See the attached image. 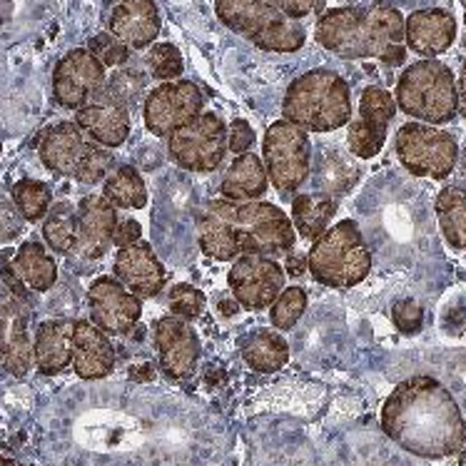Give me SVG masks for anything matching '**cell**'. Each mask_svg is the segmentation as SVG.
<instances>
[{
    "instance_id": "obj_1",
    "label": "cell",
    "mask_w": 466,
    "mask_h": 466,
    "mask_svg": "<svg viewBox=\"0 0 466 466\" xmlns=\"http://www.w3.org/2000/svg\"><path fill=\"white\" fill-rule=\"evenodd\" d=\"M381 429L404 451L421 459L454 457L466 441V424L451 391L419 374L394 387L381 407Z\"/></svg>"
},
{
    "instance_id": "obj_2",
    "label": "cell",
    "mask_w": 466,
    "mask_h": 466,
    "mask_svg": "<svg viewBox=\"0 0 466 466\" xmlns=\"http://www.w3.org/2000/svg\"><path fill=\"white\" fill-rule=\"evenodd\" d=\"M198 242L208 258L232 262L242 255L277 258L295 249L297 232L272 202L212 200L198 215Z\"/></svg>"
},
{
    "instance_id": "obj_3",
    "label": "cell",
    "mask_w": 466,
    "mask_h": 466,
    "mask_svg": "<svg viewBox=\"0 0 466 466\" xmlns=\"http://www.w3.org/2000/svg\"><path fill=\"white\" fill-rule=\"evenodd\" d=\"M314 40L344 60L380 57L387 66H401L407 57L404 15L384 0L327 10L314 25Z\"/></svg>"
},
{
    "instance_id": "obj_4",
    "label": "cell",
    "mask_w": 466,
    "mask_h": 466,
    "mask_svg": "<svg viewBox=\"0 0 466 466\" xmlns=\"http://www.w3.org/2000/svg\"><path fill=\"white\" fill-rule=\"evenodd\" d=\"M282 115L307 133H332L352 120V93L339 73L307 70L287 87Z\"/></svg>"
},
{
    "instance_id": "obj_5",
    "label": "cell",
    "mask_w": 466,
    "mask_h": 466,
    "mask_svg": "<svg viewBox=\"0 0 466 466\" xmlns=\"http://www.w3.org/2000/svg\"><path fill=\"white\" fill-rule=\"evenodd\" d=\"M397 110L417 123L447 125L459 113L457 77L437 57H424L404 67L394 90Z\"/></svg>"
},
{
    "instance_id": "obj_6",
    "label": "cell",
    "mask_w": 466,
    "mask_h": 466,
    "mask_svg": "<svg viewBox=\"0 0 466 466\" xmlns=\"http://www.w3.org/2000/svg\"><path fill=\"white\" fill-rule=\"evenodd\" d=\"M307 272L324 287H357L371 272V252L354 219L327 228L307 252Z\"/></svg>"
},
{
    "instance_id": "obj_7",
    "label": "cell",
    "mask_w": 466,
    "mask_h": 466,
    "mask_svg": "<svg viewBox=\"0 0 466 466\" xmlns=\"http://www.w3.org/2000/svg\"><path fill=\"white\" fill-rule=\"evenodd\" d=\"M219 23L265 53H297L307 43L299 20L287 18L269 0H215Z\"/></svg>"
},
{
    "instance_id": "obj_8",
    "label": "cell",
    "mask_w": 466,
    "mask_h": 466,
    "mask_svg": "<svg viewBox=\"0 0 466 466\" xmlns=\"http://www.w3.org/2000/svg\"><path fill=\"white\" fill-rule=\"evenodd\" d=\"M394 150L404 170L411 172L414 177L431 180H447L457 170L461 157L457 137L427 123L401 125L394 140Z\"/></svg>"
},
{
    "instance_id": "obj_9",
    "label": "cell",
    "mask_w": 466,
    "mask_h": 466,
    "mask_svg": "<svg viewBox=\"0 0 466 466\" xmlns=\"http://www.w3.org/2000/svg\"><path fill=\"white\" fill-rule=\"evenodd\" d=\"M262 162L277 192L289 195L299 190L309 177L312 165V143L307 130L289 120L269 125L262 140Z\"/></svg>"
},
{
    "instance_id": "obj_10",
    "label": "cell",
    "mask_w": 466,
    "mask_h": 466,
    "mask_svg": "<svg viewBox=\"0 0 466 466\" xmlns=\"http://www.w3.org/2000/svg\"><path fill=\"white\" fill-rule=\"evenodd\" d=\"M172 162L187 172H215L228 157V125L218 113H200L167 135Z\"/></svg>"
},
{
    "instance_id": "obj_11",
    "label": "cell",
    "mask_w": 466,
    "mask_h": 466,
    "mask_svg": "<svg viewBox=\"0 0 466 466\" xmlns=\"http://www.w3.org/2000/svg\"><path fill=\"white\" fill-rule=\"evenodd\" d=\"M205 107V96L200 86L192 80H170L153 87V93L145 96V127L157 137H167L180 125L190 123Z\"/></svg>"
},
{
    "instance_id": "obj_12",
    "label": "cell",
    "mask_w": 466,
    "mask_h": 466,
    "mask_svg": "<svg viewBox=\"0 0 466 466\" xmlns=\"http://www.w3.org/2000/svg\"><path fill=\"white\" fill-rule=\"evenodd\" d=\"M107 80L105 66L87 48H76L57 60L53 70V97L60 107L80 110L100 97Z\"/></svg>"
},
{
    "instance_id": "obj_13",
    "label": "cell",
    "mask_w": 466,
    "mask_h": 466,
    "mask_svg": "<svg viewBox=\"0 0 466 466\" xmlns=\"http://www.w3.org/2000/svg\"><path fill=\"white\" fill-rule=\"evenodd\" d=\"M285 275L282 265H277L272 258L242 255L229 269L228 285L238 305L258 312V309L272 307L279 292L285 289Z\"/></svg>"
},
{
    "instance_id": "obj_14",
    "label": "cell",
    "mask_w": 466,
    "mask_h": 466,
    "mask_svg": "<svg viewBox=\"0 0 466 466\" xmlns=\"http://www.w3.org/2000/svg\"><path fill=\"white\" fill-rule=\"evenodd\" d=\"M90 322L97 324L107 337H123L143 317V302L117 277H97L87 289Z\"/></svg>"
},
{
    "instance_id": "obj_15",
    "label": "cell",
    "mask_w": 466,
    "mask_h": 466,
    "mask_svg": "<svg viewBox=\"0 0 466 466\" xmlns=\"http://www.w3.org/2000/svg\"><path fill=\"white\" fill-rule=\"evenodd\" d=\"M397 115V103L394 96L387 93L384 87H367L360 97V113L350 123L347 143L352 155L360 160H371L381 153L387 143V130Z\"/></svg>"
},
{
    "instance_id": "obj_16",
    "label": "cell",
    "mask_w": 466,
    "mask_h": 466,
    "mask_svg": "<svg viewBox=\"0 0 466 466\" xmlns=\"http://www.w3.org/2000/svg\"><path fill=\"white\" fill-rule=\"evenodd\" d=\"M155 347L160 357V370L170 380H187L198 360H200L202 344L192 324L175 314H165L155 322Z\"/></svg>"
},
{
    "instance_id": "obj_17",
    "label": "cell",
    "mask_w": 466,
    "mask_h": 466,
    "mask_svg": "<svg viewBox=\"0 0 466 466\" xmlns=\"http://www.w3.org/2000/svg\"><path fill=\"white\" fill-rule=\"evenodd\" d=\"M120 218L117 208L103 192L86 195L77 205V245L76 252L87 259H100L113 248Z\"/></svg>"
},
{
    "instance_id": "obj_18",
    "label": "cell",
    "mask_w": 466,
    "mask_h": 466,
    "mask_svg": "<svg viewBox=\"0 0 466 466\" xmlns=\"http://www.w3.org/2000/svg\"><path fill=\"white\" fill-rule=\"evenodd\" d=\"M113 269L115 277L140 299L157 297L165 282H167V272H165V267L155 255L153 245H147L143 239L117 249Z\"/></svg>"
},
{
    "instance_id": "obj_19",
    "label": "cell",
    "mask_w": 466,
    "mask_h": 466,
    "mask_svg": "<svg viewBox=\"0 0 466 466\" xmlns=\"http://www.w3.org/2000/svg\"><path fill=\"white\" fill-rule=\"evenodd\" d=\"M457 40V18L444 8L414 10L404 18V43L421 57H437L447 53Z\"/></svg>"
},
{
    "instance_id": "obj_20",
    "label": "cell",
    "mask_w": 466,
    "mask_h": 466,
    "mask_svg": "<svg viewBox=\"0 0 466 466\" xmlns=\"http://www.w3.org/2000/svg\"><path fill=\"white\" fill-rule=\"evenodd\" d=\"M160 30L162 15L155 0H120L107 23V33L130 50L150 48Z\"/></svg>"
},
{
    "instance_id": "obj_21",
    "label": "cell",
    "mask_w": 466,
    "mask_h": 466,
    "mask_svg": "<svg viewBox=\"0 0 466 466\" xmlns=\"http://www.w3.org/2000/svg\"><path fill=\"white\" fill-rule=\"evenodd\" d=\"M20 297L0 302V367L13 377H25L33 364V342L28 314L18 305Z\"/></svg>"
},
{
    "instance_id": "obj_22",
    "label": "cell",
    "mask_w": 466,
    "mask_h": 466,
    "mask_svg": "<svg viewBox=\"0 0 466 466\" xmlns=\"http://www.w3.org/2000/svg\"><path fill=\"white\" fill-rule=\"evenodd\" d=\"M73 370L80 380H105L115 370V350L110 337L87 319H76L73 329Z\"/></svg>"
},
{
    "instance_id": "obj_23",
    "label": "cell",
    "mask_w": 466,
    "mask_h": 466,
    "mask_svg": "<svg viewBox=\"0 0 466 466\" xmlns=\"http://www.w3.org/2000/svg\"><path fill=\"white\" fill-rule=\"evenodd\" d=\"M76 125L93 143L103 147H120L130 135V110L97 97L76 113Z\"/></svg>"
},
{
    "instance_id": "obj_24",
    "label": "cell",
    "mask_w": 466,
    "mask_h": 466,
    "mask_svg": "<svg viewBox=\"0 0 466 466\" xmlns=\"http://www.w3.org/2000/svg\"><path fill=\"white\" fill-rule=\"evenodd\" d=\"M86 150V133L76 123H57L43 133L38 155L50 172L63 175V177H73Z\"/></svg>"
},
{
    "instance_id": "obj_25",
    "label": "cell",
    "mask_w": 466,
    "mask_h": 466,
    "mask_svg": "<svg viewBox=\"0 0 466 466\" xmlns=\"http://www.w3.org/2000/svg\"><path fill=\"white\" fill-rule=\"evenodd\" d=\"M73 319H48L38 327L33 342V362L40 374L53 377L73 362Z\"/></svg>"
},
{
    "instance_id": "obj_26",
    "label": "cell",
    "mask_w": 466,
    "mask_h": 466,
    "mask_svg": "<svg viewBox=\"0 0 466 466\" xmlns=\"http://www.w3.org/2000/svg\"><path fill=\"white\" fill-rule=\"evenodd\" d=\"M267 187H269V177H267L265 162L255 153L238 155L219 182L222 198L232 202L259 200L265 198Z\"/></svg>"
},
{
    "instance_id": "obj_27",
    "label": "cell",
    "mask_w": 466,
    "mask_h": 466,
    "mask_svg": "<svg viewBox=\"0 0 466 466\" xmlns=\"http://www.w3.org/2000/svg\"><path fill=\"white\" fill-rule=\"evenodd\" d=\"M10 267L18 275L20 282L28 287V289H33V292H48L57 282L56 259L50 258L48 249L43 248L40 242H25V245H20Z\"/></svg>"
},
{
    "instance_id": "obj_28",
    "label": "cell",
    "mask_w": 466,
    "mask_h": 466,
    "mask_svg": "<svg viewBox=\"0 0 466 466\" xmlns=\"http://www.w3.org/2000/svg\"><path fill=\"white\" fill-rule=\"evenodd\" d=\"M337 200L332 195H297L292 200V225L302 239H314L322 235L324 229L332 225Z\"/></svg>"
},
{
    "instance_id": "obj_29",
    "label": "cell",
    "mask_w": 466,
    "mask_h": 466,
    "mask_svg": "<svg viewBox=\"0 0 466 466\" xmlns=\"http://www.w3.org/2000/svg\"><path fill=\"white\" fill-rule=\"evenodd\" d=\"M242 357L248 367L259 374H272L289 362V344L285 342L282 334L272 329H258L242 342Z\"/></svg>"
},
{
    "instance_id": "obj_30",
    "label": "cell",
    "mask_w": 466,
    "mask_h": 466,
    "mask_svg": "<svg viewBox=\"0 0 466 466\" xmlns=\"http://www.w3.org/2000/svg\"><path fill=\"white\" fill-rule=\"evenodd\" d=\"M434 209L449 248L466 249V192L457 185H449L437 195Z\"/></svg>"
},
{
    "instance_id": "obj_31",
    "label": "cell",
    "mask_w": 466,
    "mask_h": 466,
    "mask_svg": "<svg viewBox=\"0 0 466 466\" xmlns=\"http://www.w3.org/2000/svg\"><path fill=\"white\" fill-rule=\"evenodd\" d=\"M43 239L57 255L76 252L77 245V209L70 202L50 205L48 215L43 218Z\"/></svg>"
},
{
    "instance_id": "obj_32",
    "label": "cell",
    "mask_w": 466,
    "mask_h": 466,
    "mask_svg": "<svg viewBox=\"0 0 466 466\" xmlns=\"http://www.w3.org/2000/svg\"><path fill=\"white\" fill-rule=\"evenodd\" d=\"M103 195L120 209H143L147 205V187L133 165H123L105 177Z\"/></svg>"
},
{
    "instance_id": "obj_33",
    "label": "cell",
    "mask_w": 466,
    "mask_h": 466,
    "mask_svg": "<svg viewBox=\"0 0 466 466\" xmlns=\"http://www.w3.org/2000/svg\"><path fill=\"white\" fill-rule=\"evenodd\" d=\"M145 90H147V76L145 73L135 70V67H120L117 73H113L105 80L100 97L107 100V103H115L125 107V110H130V107L140 103Z\"/></svg>"
},
{
    "instance_id": "obj_34",
    "label": "cell",
    "mask_w": 466,
    "mask_h": 466,
    "mask_svg": "<svg viewBox=\"0 0 466 466\" xmlns=\"http://www.w3.org/2000/svg\"><path fill=\"white\" fill-rule=\"evenodd\" d=\"M13 205L18 208L20 218L25 222H40L48 215L50 205H53V192L46 182L40 180H18L10 190Z\"/></svg>"
},
{
    "instance_id": "obj_35",
    "label": "cell",
    "mask_w": 466,
    "mask_h": 466,
    "mask_svg": "<svg viewBox=\"0 0 466 466\" xmlns=\"http://www.w3.org/2000/svg\"><path fill=\"white\" fill-rule=\"evenodd\" d=\"M307 292L302 287H285L279 297H277L275 302H272V312H269V319L275 324L277 329H292L299 319H302V314L307 309Z\"/></svg>"
},
{
    "instance_id": "obj_36",
    "label": "cell",
    "mask_w": 466,
    "mask_h": 466,
    "mask_svg": "<svg viewBox=\"0 0 466 466\" xmlns=\"http://www.w3.org/2000/svg\"><path fill=\"white\" fill-rule=\"evenodd\" d=\"M145 66H147V73L155 77V80H162V83H170V80H177L185 70V60H182V53L172 43H153L147 56H145Z\"/></svg>"
},
{
    "instance_id": "obj_37",
    "label": "cell",
    "mask_w": 466,
    "mask_h": 466,
    "mask_svg": "<svg viewBox=\"0 0 466 466\" xmlns=\"http://www.w3.org/2000/svg\"><path fill=\"white\" fill-rule=\"evenodd\" d=\"M115 165V155L110 153V147H103V145L97 143H87V150L83 155V160L77 165L76 177L77 182H83V185H96V182L105 180L110 172H113Z\"/></svg>"
},
{
    "instance_id": "obj_38",
    "label": "cell",
    "mask_w": 466,
    "mask_h": 466,
    "mask_svg": "<svg viewBox=\"0 0 466 466\" xmlns=\"http://www.w3.org/2000/svg\"><path fill=\"white\" fill-rule=\"evenodd\" d=\"M87 50H90L105 67L127 66V60L133 56V50L115 38L113 33H97V35H93L90 43H87Z\"/></svg>"
},
{
    "instance_id": "obj_39",
    "label": "cell",
    "mask_w": 466,
    "mask_h": 466,
    "mask_svg": "<svg viewBox=\"0 0 466 466\" xmlns=\"http://www.w3.org/2000/svg\"><path fill=\"white\" fill-rule=\"evenodd\" d=\"M167 305H170V312L175 317H182V319H198L205 309V295H202L198 287L192 285H175L170 289V299H167Z\"/></svg>"
},
{
    "instance_id": "obj_40",
    "label": "cell",
    "mask_w": 466,
    "mask_h": 466,
    "mask_svg": "<svg viewBox=\"0 0 466 466\" xmlns=\"http://www.w3.org/2000/svg\"><path fill=\"white\" fill-rule=\"evenodd\" d=\"M391 322L401 334H419L424 324V309L414 299H400L391 307Z\"/></svg>"
},
{
    "instance_id": "obj_41",
    "label": "cell",
    "mask_w": 466,
    "mask_h": 466,
    "mask_svg": "<svg viewBox=\"0 0 466 466\" xmlns=\"http://www.w3.org/2000/svg\"><path fill=\"white\" fill-rule=\"evenodd\" d=\"M23 222L18 208L13 205V200L0 195V242H10L23 232Z\"/></svg>"
},
{
    "instance_id": "obj_42",
    "label": "cell",
    "mask_w": 466,
    "mask_h": 466,
    "mask_svg": "<svg viewBox=\"0 0 466 466\" xmlns=\"http://www.w3.org/2000/svg\"><path fill=\"white\" fill-rule=\"evenodd\" d=\"M252 145H255V130H252V125L248 120H232V125L228 127V150L235 155L249 153L252 150Z\"/></svg>"
},
{
    "instance_id": "obj_43",
    "label": "cell",
    "mask_w": 466,
    "mask_h": 466,
    "mask_svg": "<svg viewBox=\"0 0 466 466\" xmlns=\"http://www.w3.org/2000/svg\"><path fill=\"white\" fill-rule=\"evenodd\" d=\"M279 13H285L287 18L302 20L307 18L314 8H317V0H269Z\"/></svg>"
},
{
    "instance_id": "obj_44",
    "label": "cell",
    "mask_w": 466,
    "mask_h": 466,
    "mask_svg": "<svg viewBox=\"0 0 466 466\" xmlns=\"http://www.w3.org/2000/svg\"><path fill=\"white\" fill-rule=\"evenodd\" d=\"M140 222H135V219H125L117 225V232H115L113 245L117 248H127V245H135V242H140Z\"/></svg>"
},
{
    "instance_id": "obj_45",
    "label": "cell",
    "mask_w": 466,
    "mask_h": 466,
    "mask_svg": "<svg viewBox=\"0 0 466 466\" xmlns=\"http://www.w3.org/2000/svg\"><path fill=\"white\" fill-rule=\"evenodd\" d=\"M307 272V258H299V255H289V259H287V275L292 277H302Z\"/></svg>"
},
{
    "instance_id": "obj_46",
    "label": "cell",
    "mask_w": 466,
    "mask_h": 466,
    "mask_svg": "<svg viewBox=\"0 0 466 466\" xmlns=\"http://www.w3.org/2000/svg\"><path fill=\"white\" fill-rule=\"evenodd\" d=\"M457 93H459V113L466 117V60H464V66H461V73H459Z\"/></svg>"
},
{
    "instance_id": "obj_47",
    "label": "cell",
    "mask_w": 466,
    "mask_h": 466,
    "mask_svg": "<svg viewBox=\"0 0 466 466\" xmlns=\"http://www.w3.org/2000/svg\"><path fill=\"white\" fill-rule=\"evenodd\" d=\"M219 309H222V314H225V317H235V314H238V305H235V302H232V305L222 302V305H219Z\"/></svg>"
},
{
    "instance_id": "obj_48",
    "label": "cell",
    "mask_w": 466,
    "mask_h": 466,
    "mask_svg": "<svg viewBox=\"0 0 466 466\" xmlns=\"http://www.w3.org/2000/svg\"><path fill=\"white\" fill-rule=\"evenodd\" d=\"M0 466H20V464H18V461H13V459L0 457Z\"/></svg>"
},
{
    "instance_id": "obj_49",
    "label": "cell",
    "mask_w": 466,
    "mask_h": 466,
    "mask_svg": "<svg viewBox=\"0 0 466 466\" xmlns=\"http://www.w3.org/2000/svg\"><path fill=\"white\" fill-rule=\"evenodd\" d=\"M459 160H461V170H464L466 175V150H464V157H459Z\"/></svg>"
}]
</instances>
